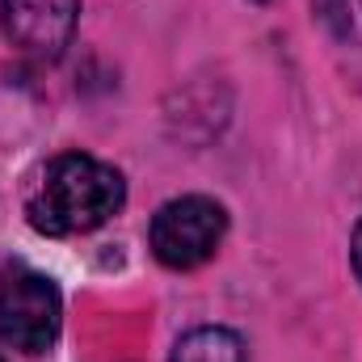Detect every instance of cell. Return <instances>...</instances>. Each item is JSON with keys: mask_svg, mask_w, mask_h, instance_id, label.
<instances>
[{"mask_svg": "<svg viewBox=\"0 0 362 362\" xmlns=\"http://www.w3.org/2000/svg\"><path fill=\"white\" fill-rule=\"evenodd\" d=\"M350 262H354V274H358V282H362V223L354 228V240H350Z\"/></svg>", "mask_w": 362, "mask_h": 362, "instance_id": "7", "label": "cell"}, {"mask_svg": "<svg viewBox=\"0 0 362 362\" xmlns=\"http://www.w3.org/2000/svg\"><path fill=\"white\" fill-rule=\"evenodd\" d=\"M64 320L59 286L47 274H13L0 286V341L21 354H42L55 346Z\"/></svg>", "mask_w": 362, "mask_h": 362, "instance_id": "3", "label": "cell"}, {"mask_svg": "<svg viewBox=\"0 0 362 362\" xmlns=\"http://www.w3.org/2000/svg\"><path fill=\"white\" fill-rule=\"evenodd\" d=\"M81 0H4L0 21L17 51L34 59H59L72 42Z\"/></svg>", "mask_w": 362, "mask_h": 362, "instance_id": "4", "label": "cell"}, {"mask_svg": "<svg viewBox=\"0 0 362 362\" xmlns=\"http://www.w3.org/2000/svg\"><path fill=\"white\" fill-rule=\"evenodd\" d=\"M316 13L337 30V34H346V13H350V0H316Z\"/></svg>", "mask_w": 362, "mask_h": 362, "instance_id": "6", "label": "cell"}, {"mask_svg": "<svg viewBox=\"0 0 362 362\" xmlns=\"http://www.w3.org/2000/svg\"><path fill=\"white\" fill-rule=\"evenodd\" d=\"M223 232H228V211L215 198L185 194V198H173L156 211L148 240H152V253L160 266L194 270V266L215 257Z\"/></svg>", "mask_w": 362, "mask_h": 362, "instance_id": "2", "label": "cell"}, {"mask_svg": "<svg viewBox=\"0 0 362 362\" xmlns=\"http://www.w3.org/2000/svg\"><path fill=\"white\" fill-rule=\"evenodd\" d=\"M127 202V181L114 165L93 160L85 152L55 156L38 189L25 202L30 228L42 236H81L101 228Z\"/></svg>", "mask_w": 362, "mask_h": 362, "instance_id": "1", "label": "cell"}, {"mask_svg": "<svg viewBox=\"0 0 362 362\" xmlns=\"http://www.w3.org/2000/svg\"><path fill=\"white\" fill-rule=\"evenodd\" d=\"M169 362H245V341L232 329L206 325V329L185 333L173 346V358Z\"/></svg>", "mask_w": 362, "mask_h": 362, "instance_id": "5", "label": "cell"}, {"mask_svg": "<svg viewBox=\"0 0 362 362\" xmlns=\"http://www.w3.org/2000/svg\"><path fill=\"white\" fill-rule=\"evenodd\" d=\"M0 362H4V358H0Z\"/></svg>", "mask_w": 362, "mask_h": 362, "instance_id": "8", "label": "cell"}]
</instances>
